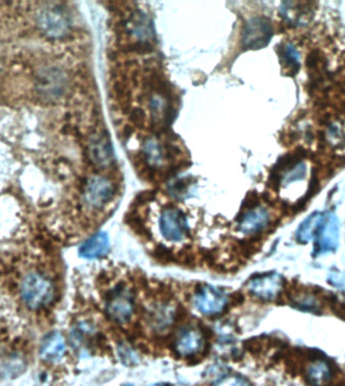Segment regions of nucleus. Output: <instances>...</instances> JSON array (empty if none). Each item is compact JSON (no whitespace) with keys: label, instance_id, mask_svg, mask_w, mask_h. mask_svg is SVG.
Masks as SVG:
<instances>
[{"label":"nucleus","instance_id":"obj_1","mask_svg":"<svg viewBox=\"0 0 345 386\" xmlns=\"http://www.w3.org/2000/svg\"><path fill=\"white\" fill-rule=\"evenodd\" d=\"M20 296L26 307L31 310H38L53 302L55 298V286L44 274L29 273L22 280Z\"/></svg>","mask_w":345,"mask_h":386},{"label":"nucleus","instance_id":"obj_2","mask_svg":"<svg viewBox=\"0 0 345 386\" xmlns=\"http://www.w3.org/2000/svg\"><path fill=\"white\" fill-rule=\"evenodd\" d=\"M38 29L51 38L66 37L72 28V20L66 8L60 4L48 3L37 13Z\"/></svg>","mask_w":345,"mask_h":386},{"label":"nucleus","instance_id":"obj_3","mask_svg":"<svg viewBox=\"0 0 345 386\" xmlns=\"http://www.w3.org/2000/svg\"><path fill=\"white\" fill-rule=\"evenodd\" d=\"M105 311L112 321L125 324L135 311V298L132 290L125 284H119L109 291L106 297Z\"/></svg>","mask_w":345,"mask_h":386},{"label":"nucleus","instance_id":"obj_4","mask_svg":"<svg viewBox=\"0 0 345 386\" xmlns=\"http://www.w3.org/2000/svg\"><path fill=\"white\" fill-rule=\"evenodd\" d=\"M116 193L114 182L105 176L94 175L87 179L82 193L85 207L91 211L102 209L114 200Z\"/></svg>","mask_w":345,"mask_h":386},{"label":"nucleus","instance_id":"obj_5","mask_svg":"<svg viewBox=\"0 0 345 386\" xmlns=\"http://www.w3.org/2000/svg\"><path fill=\"white\" fill-rule=\"evenodd\" d=\"M227 304V295L220 289L209 285H203L198 288L193 297V306L203 315H218L225 310Z\"/></svg>","mask_w":345,"mask_h":386},{"label":"nucleus","instance_id":"obj_6","mask_svg":"<svg viewBox=\"0 0 345 386\" xmlns=\"http://www.w3.org/2000/svg\"><path fill=\"white\" fill-rule=\"evenodd\" d=\"M160 232L167 241L179 243L189 234V225L184 212L178 209H164L160 216Z\"/></svg>","mask_w":345,"mask_h":386},{"label":"nucleus","instance_id":"obj_7","mask_svg":"<svg viewBox=\"0 0 345 386\" xmlns=\"http://www.w3.org/2000/svg\"><path fill=\"white\" fill-rule=\"evenodd\" d=\"M274 31L270 20L263 17L250 19L243 33V47L247 49H261L267 47Z\"/></svg>","mask_w":345,"mask_h":386},{"label":"nucleus","instance_id":"obj_8","mask_svg":"<svg viewBox=\"0 0 345 386\" xmlns=\"http://www.w3.org/2000/svg\"><path fill=\"white\" fill-rule=\"evenodd\" d=\"M283 277L277 273L256 275L247 283V290L261 301H275L283 290Z\"/></svg>","mask_w":345,"mask_h":386},{"label":"nucleus","instance_id":"obj_9","mask_svg":"<svg viewBox=\"0 0 345 386\" xmlns=\"http://www.w3.org/2000/svg\"><path fill=\"white\" fill-rule=\"evenodd\" d=\"M37 82L40 95L49 100H56L62 97L69 85L66 74L56 67L44 70L38 76Z\"/></svg>","mask_w":345,"mask_h":386},{"label":"nucleus","instance_id":"obj_10","mask_svg":"<svg viewBox=\"0 0 345 386\" xmlns=\"http://www.w3.org/2000/svg\"><path fill=\"white\" fill-rule=\"evenodd\" d=\"M315 256L335 252L339 243V223L335 214H325V218L314 239Z\"/></svg>","mask_w":345,"mask_h":386},{"label":"nucleus","instance_id":"obj_11","mask_svg":"<svg viewBox=\"0 0 345 386\" xmlns=\"http://www.w3.org/2000/svg\"><path fill=\"white\" fill-rule=\"evenodd\" d=\"M88 156L92 163L99 168H106L114 163V147L109 135L105 131L92 135L88 142Z\"/></svg>","mask_w":345,"mask_h":386},{"label":"nucleus","instance_id":"obj_12","mask_svg":"<svg viewBox=\"0 0 345 386\" xmlns=\"http://www.w3.org/2000/svg\"><path fill=\"white\" fill-rule=\"evenodd\" d=\"M238 230L243 234H256L267 229L270 223V214L261 205L247 207L238 220Z\"/></svg>","mask_w":345,"mask_h":386},{"label":"nucleus","instance_id":"obj_13","mask_svg":"<svg viewBox=\"0 0 345 386\" xmlns=\"http://www.w3.org/2000/svg\"><path fill=\"white\" fill-rule=\"evenodd\" d=\"M125 33L137 45H148L155 38L152 22L146 13H135L125 24Z\"/></svg>","mask_w":345,"mask_h":386},{"label":"nucleus","instance_id":"obj_14","mask_svg":"<svg viewBox=\"0 0 345 386\" xmlns=\"http://www.w3.org/2000/svg\"><path fill=\"white\" fill-rule=\"evenodd\" d=\"M335 377V369L328 360L318 356L310 359L305 368V379L310 386H329Z\"/></svg>","mask_w":345,"mask_h":386},{"label":"nucleus","instance_id":"obj_15","mask_svg":"<svg viewBox=\"0 0 345 386\" xmlns=\"http://www.w3.org/2000/svg\"><path fill=\"white\" fill-rule=\"evenodd\" d=\"M204 344V338L201 330L198 328L186 329L178 336L175 342V350L182 357H191L199 353Z\"/></svg>","mask_w":345,"mask_h":386},{"label":"nucleus","instance_id":"obj_16","mask_svg":"<svg viewBox=\"0 0 345 386\" xmlns=\"http://www.w3.org/2000/svg\"><path fill=\"white\" fill-rule=\"evenodd\" d=\"M312 3L309 2H284L281 13L293 26H305L313 17Z\"/></svg>","mask_w":345,"mask_h":386},{"label":"nucleus","instance_id":"obj_17","mask_svg":"<svg viewBox=\"0 0 345 386\" xmlns=\"http://www.w3.org/2000/svg\"><path fill=\"white\" fill-rule=\"evenodd\" d=\"M66 351L64 338L59 332H53L45 338L40 346V355L47 362L55 363L62 359Z\"/></svg>","mask_w":345,"mask_h":386},{"label":"nucleus","instance_id":"obj_18","mask_svg":"<svg viewBox=\"0 0 345 386\" xmlns=\"http://www.w3.org/2000/svg\"><path fill=\"white\" fill-rule=\"evenodd\" d=\"M109 239L105 232H98L88 239L80 248L79 255L84 259H99L106 256L109 252Z\"/></svg>","mask_w":345,"mask_h":386},{"label":"nucleus","instance_id":"obj_19","mask_svg":"<svg viewBox=\"0 0 345 386\" xmlns=\"http://www.w3.org/2000/svg\"><path fill=\"white\" fill-rule=\"evenodd\" d=\"M324 218H325V214H321V212H314V214L309 216L301 223L299 229L297 230L296 239L298 243L305 245L309 241H314Z\"/></svg>","mask_w":345,"mask_h":386},{"label":"nucleus","instance_id":"obj_20","mask_svg":"<svg viewBox=\"0 0 345 386\" xmlns=\"http://www.w3.org/2000/svg\"><path fill=\"white\" fill-rule=\"evenodd\" d=\"M291 305L303 312L320 313L319 300L314 293L308 290H296L291 295Z\"/></svg>","mask_w":345,"mask_h":386},{"label":"nucleus","instance_id":"obj_21","mask_svg":"<svg viewBox=\"0 0 345 386\" xmlns=\"http://www.w3.org/2000/svg\"><path fill=\"white\" fill-rule=\"evenodd\" d=\"M168 149L163 147V144L158 140L150 138L144 144V155L148 166L160 167L163 166L164 161L168 160Z\"/></svg>","mask_w":345,"mask_h":386},{"label":"nucleus","instance_id":"obj_22","mask_svg":"<svg viewBox=\"0 0 345 386\" xmlns=\"http://www.w3.org/2000/svg\"><path fill=\"white\" fill-rule=\"evenodd\" d=\"M282 64L289 73L296 74L299 70V53L291 44L285 45L281 49Z\"/></svg>","mask_w":345,"mask_h":386},{"label":"nucleus","instance_id":"obj_23","mask_svg":"<svg viewBox=\"0 0 345 386\" xmlns=\"http://www.w3.org/2000/svg\"><path fill=\"white\" fill-rule=\"evenodd\" d=\"M213 386H252L247 379L238 376H229L223 377L216 381Z\"/></svg>","mask_w":345,"mask_h":386},{"label":"nucleus","instance_id":"obj_24","mask_svg":"<svg viewBox=\"0 0 345 386\" xmlns=\"http://www.w3.org/2000/svg\"><path fill=\"white\" fill-rule=\"evenodd\" d=\"M329 284H331L345 294V273H331L330 276H329Z\"/></svg>","mask_w":345,"mask_h":386},{"label":"nucleus","instance_id":"obj_25","mask_svg":"<svg viewBox=\"0 0 345 386\" xmlns=\"http://www.w3.org/2000/svg\"><path fill=\"white\" fill-rule=\"evenodd\" d=\"M123 386H134V385H123Z\"/></svg>","mask_w":345,"mask_h":386},{"label":"nucleus","instance_id":"obj_26","mask_svg":"<svg viewBox=\"0 0 345 386\" xmlns=\"http://www.w3.org/2000/svg\"><path fill=\"white\" fill-rule=\"evenodd\" d=\"M152 386H164V385H152Z\"/></svg>","mask_w":345,"mask_h":386}]
</instances>
